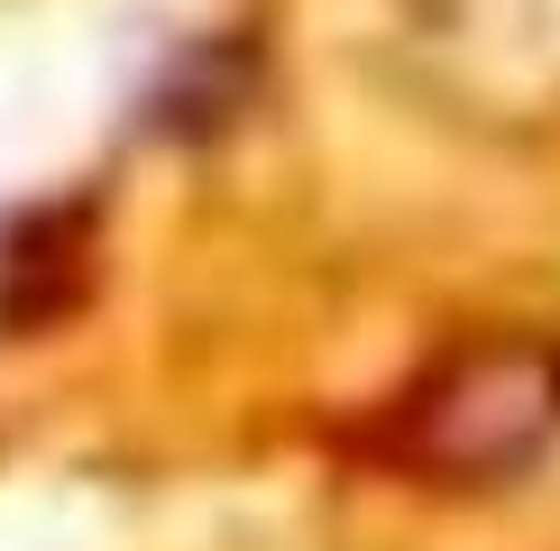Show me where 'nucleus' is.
<instances>
[{"label":"nucleus","instance_id":"nucleus-1","mask_svg":"<svg viewBox=\"0 0 560 551\" xmlns=\"http://www.w3.org/2000/svg\"><path fill=\"white\" fill-rule=\"evenodd\" d=\"M560 442V340L551 331H487L413 367L368 413L359 459L413 488H497L524 478Z\"/></svg>","mask_w":560,"mask_h":551}]
</instances>
